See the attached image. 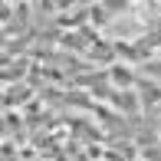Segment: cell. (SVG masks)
<instances>
[{"mask_svg":"<svg viewBox=\"0 0 161 161\" xmlns=\"http://www.w3.org/2000/svg\"><path fill=\"white\" fill-rule=\"evenodd\" d=\"M112 105H115V112H119L122 119H125V115H138V112L145 108L135 89H125V92H119V89H115V92H112Z\"/></svg>","mask_w":161,"mask_h":161,"instance_id":"obj_1","label":"cell"},{"mask_svg":"<svg viewBox=\"0 0 161 161\" xmlns=\"http://www.w3.org/2000/svg\"><path fill=\"white\" fill-rule=\"evenodd\" d=\"M108 82H112L119 92L135 89V76H131V66H112V69H108Z\"/></svg>","mask_w":161,"mask_h":161,"instance_id":"obj_2","label":"cell"}]
</instances>
